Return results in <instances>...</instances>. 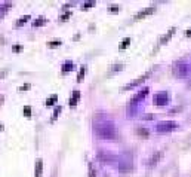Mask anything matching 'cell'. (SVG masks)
Returning <instances> with one entry per match:
<instances>
[{
  "label": "cell",
  "instance_id": "cell-1",
  "mask_svg": "<svg viewBox=\"0 0 191 177\" xmlns=\"http://www.w3.org/2000/svg\"><path fill=\"white\" fill-rule=\"evenodd\" d=\"M93 130H95L96 136L104 138V140H114L117 137V128L114 125V122H111L108 119H101L98 122H95Z\"/></svg>",
  "mask_w": 191,
  "mask_h": 177
},
{
  "label": "cell",
  "instance_id": "cell-2",
  "mask_svg": "<svg viewBox=\"0 0 191 177\" xmlns=\"http://www.w3.org/2000/svg\"><path fill=\"white\" fill-rule=\"evenodd\" d=\"M172 73H173L176 78H179V79L188 78L191 73L190 64L187 63V61H176V63H173V66H172Z\"/></svg>",
  "mask_w": 191,
  "mask_h": 177
},
{
  "label": "cell",
  "instance_id": "cell-3",
  "mask_svg": "<svg viewBox=\"0 0 191 177\" xmlns=\"http://www.w3.org/2000/svg\"><path fill=\"white\" fill-rule=\"evenodd\" d=\"M176 128H178V124L175 121H160L156 125V131L160 134H166V132L175 131Z\"/></svg>",
  "mask_w": 191,
  "mask_h": 177
},
{
  "label": "cell",
  "instance_id": "cell-4",
  "mask_svg": "<svg viewBox=\"0 0 191 177\" xmlns=\"http://www.w3.org/2000/svg\"><path fill=\"white\" fill-rule=\"evenodd\" d=\"M96 158L101 161V162H105V164H111V162H114V161L117 159L116 155H113L111 152H107V150H98Z\"/></svg>",
  "mask_w": 191,
  "mask_h": 177
},
{
  "label": "cell",
  "instance_id": "cell-5",
  "mask_svg": "<svg viewBox=\"0 0 191 177\" xmlns=\"http://www.w3.org/2000/svg\"><path fill=\"white\" fill-rule=\"evenodd\" d=\"M153 100H154V104H157V106H166V104L169 103L170 97H169L168 92L163 91V92H158V94H156Z\"/></svg>",
  "mask_w": 191,
  "mask_h": 177
},
{
  "label": "cell",
  "instance_id": "cell-6",
  "mask_svg": "<svg viewBox=\"0 0 191 177\" xmlns=\"http://www.w3.org/2000/svg\"><path fill=\"white\" fill-rule=\"evenodd\" d=\"M118 170L120 173H129L132 170V159H130V156H123L122 159H120V165H118Z\"/></svg>",
  "mask_w": 191,
  "mask_h": 177
},
{
  "label": "cell",
  "instance_id": "cell-7",
  "mask_svg": "<svg viewBox=\"0 0 191 177\" xmlns=\"http://www.w3.org/2000/svg\"><path fill=\"white\" fill-rule=\"evenodd\" d=\"M147 94H148V88H144V89H141V91L136 94L135 97L132 98V101H130V106H136V103L142 101V100L147 97Z\"/></svg>",
  "mask_w": 191,
  "mask_h": 177
},
{
  "label": "cell",
  "instance_id": "cell-8",
  "mask_svg": "<svg viewBox=\"0 0 191 177\" xmlns=\"http://www.w3.org/2000/svg\"><path fill=\"white\" fill-rule=\"evenodd\" d=\"M42 171H43V161L37 159V162H36V170H34V177H40L42 176Z\"/></svg>",
  "mask_w": 191,
  "mask_h": 177
},
{
  "label": "cell",
  "instance_id": "cell-9",
  "mask_svg": "<svg viewBox=\"0 0 191 177\" xmlns=\"http://www.w3.org/2000/svg\"><path fill=\"white\" fill-rule=\"evenodd\" d=\"M153 12H154V8H148V9H145V11L139 12L138 15H135V19H139V18H142V17H147V15H150V13H153Z\"/></svg>",
  "mask_w": 191,
  "mask_h": 177
},
{
  "label": "cell",
  "instance_id": "cell-10",
  "mask_svg": "<svg viewBox=\"0 0 191 177\" xmlns=\"http://www.w3.org/2000/svg\"><path fill=\"white\" fill-rule=\"evenodd\" d=\"M147 76H148V73H147V74H144V76H142V78H139V79L133 80V82H130V83H129V85H128V86H126V88H124V89H129V88H133V86L139 85V83H141V82H142V80H144V79H145Z\"/></svg>",
  "mask_w": 191,
  "mask_h": 177
},
{
  "label": "cell",
  "instance_id": "cell-11",
  "mask_svg": "<svg viewBox=\"0 0 191 177\" xmlns=\"http://www.w3.org/2000/svg\"><path fill=\"white\" fill-rule=\"evenodd\" d=\"M79 98H80V92L79 91H74L73 92V97L70 98V106L73 107V106H76V103L79 101Z\"/></svg>",
  "mask_w": 191,
  "mask_h": 177
},
{
  "label": "cell",
  "instance_id": "cell-12",
  "mask_svg": "<svg viewBox=\"0 0 191 177\" xmlns=\"http://www.w3.org/2000/svg\"><path fill=\"white\" fill-rule=\"evenodd\" d=\"M74 69V64L71 61H67V63H64L62 66V73H68V72H71Z\"/></svg>",
  "mask_w": 191,
  "mask_h": 177
},
{
  "label": "cell",
  "instance_id": "cell-13",
  "mask_svg": "<svg viewBox=\"0 0 191 177\" xmlns=\"http://www.w3.org/2000/svg\"><path fill=\"white\" fill-rule=\"evenodd\" d=\"M175 31H176V29H175V27H173V29L170 30V31H168V35L164 36L163 39L160 40V42H162V43H166V42H168V40L170 39V37H172V36H173V33H175Z\"/></svg>",
  "mask_w": 191,
  "mask_h": 177
},
{
  "label": "cell",
  "instance_id": "cell-14",
  "mask_svg": "<svg viewBox=\"0 0 191 177\" xmlns=\"http://www.w3.org/2000/svg\"><path fill=\"white\" fill-rule=\"evenodd\" d=\"M84 73H86V66H82V67H80V72H79V76H77V80H79V82H82Z\"/></svg>",
  "mask_w": 191,
  "mask_h": 177
},
{
  "label": "cell",
  "instance_id": "cell-15",
  "mask_svg": "<svg viewBox=\"0 0 191 177\" xmlns=\"http://www.w3.org/2000/svg\"><path fill=\"white\" fill-rule=\"evenodd\" d=\"M129 43H130V37H126V39H124L123 42L120 43V49H126V48H128V45H129Z\"/></svg>",
  "mask_w": 191,
  "mask_h": 177
},
{
  "label": "cell",
  "instance_id": "cell-16",
  "mask_svg": "<svg viewBox=\"0 0 191 177\" xmlns=\"http://www.w3.org/2000/svg\"><path fill=\"white\" fill-rule=\"evenodd\" d=\"M56 100H58V97H56V95H52L51 98H48V100H46V106H52Z\"/></svg>",
  "mask_w": 191,
  "mask_h": 177
},
{
  "label": "cell",
  "instance_id": "cell-17",
  "mask_svg": "<svg viewBox=\"0 0 191 177\" xmlns=\"http://www.w3.org/2000/svg\"><path fill=\"white\" fill-rule=\"evenodd\" d=\"M28 19H30V15H25V17L19 18V21L17 23V25H18V27H19V25H23V24L25 23V21H28Z\"/></svg>",
  "mask_w": 191,
  "mask_h": 177
},
{
  "label": "cell",
  "instance_id": "cell-18",
  "mask_svg": "<svg viewBox=\"0 0 191 177\" xmlns=\"http://www.w3.org/2000/svg\"><path fill=\"white\" fill-rule=\"evenodd\" d=\"M62 109H61V106H58V107L55 109V112H53V116H52V121H55L56 118H58V115H59V112H61Z\"/></svg>",
  "mask_w": 191,
  "mask_h": 177
},
{
  "label": "cell",
  "instance_id": "cell-19",
  "mask_svg": "<svg viewBox=\"0 0 191 177\" xmlns=\"http://www.w3.org/2000/svg\"><path fill=\"white\" fill-rule=\"evenodd\" d=\"M158 158H160V153H156V155H154L151 159H150V165H154V164H156V161H157Z\"/></svg>",
  "mask_w": 191,
  "mask_h": 177
},
{
  "label": "cell",
  "instance_id": "cell-20",
  "mask_svg": "<svg viewBox=\"0 0 191 177\" xmlns=\"http://www.w3.org/2000/svg\"><path fill=\"white\" fill-rule=\"evenodd\" d=\"M43 23H45V18H39V19H36V21L33 23V25L34 27H37V25H42Z\"/></svg>",
  "mask_w": 191,
  "mask_h": 177
},
{
  "label": "cell",
  "instance_id": "cell-21",
  "mask_svg": "<svg viewBox=\"0 0 191 177\" xmlns=\"http://www.w3.org/2000/svg\"><path fill=\"white\" fill-rule=\"evenodd\" d=\"M48 45L51 46V48H56V46H59V45H61V42H58V40H55V42H49Z\"/></svg>",
  "mask_w": 191,
  "mask_h": 177
},
{
  "label": "cell",
  "instance_id": "cell-22",
  "mask_svg": "<svg viewBox=\"0 0 191 177\" xmlns=\"http://www.w3.org/2000/svg\"><path fill=\"white\" fill-rule=\"evenodd\" d=\"M24 115H25V116H27V118H30V115H31V109L28 107H24Z\"/></svg>",
  "mask_w": 191,
  "mask_h": 177
},
{
  "label": "cell",
  "instance_id": "cell-23",
  "mask_svg": "<svg viewBox=\"0 0 191 177\" xmlns=\"http://www.w3.org/2000/svg\"><path fill=\"white\" fill-rule=\"evenodd\" d=\"M28 88H30V85H28V83H25V85H23L21 88H19V91H24V89H28Z\"/></svg>",
  "mask_w": 191,
  "mask_h": 177
},
{
  "label": "cell",
  "instance_id": "cell-24",
  "mask_svg": "<svg viewBox=\"0 0 191 177\" xmlns=\"http://www.w3.org/2000/svg\"><path fill=\"white\" fill-rule=\"evenodd\" d=\"M89 6H93V2H88V3H84L83 8H89Z\"/></svg>",
  "mask_w": 191,
  "mask_h": 177
},
{
  "label": "cell",
  "instance_id": "cell-25",
  "mask_svg": "<svg viewBox=\"0 0 191 177\" xmlns=\"http://www.w3.org/2000/svg\"><path fill=\"white\" fill-rule=\"evenodd\" d=\"M21 49H23V46H13V51L15 52H19Z\"/></svg>",
  "mask_w": 191,
  "mask_h": 177
},
{
  "label": "cell",
  "instance_id": "cell-26",
  "mask_svg": "<svg viewBox=\"0 0 191 177\" xmlns=\"http://www.w3.org/2000/svg\"><path fill=\"white\" fill-rule=\"evenodd\" d=\"M117 6H111V8H110V11H113V12H117Z\"/></svg>",
  "mask_w": 191,
  "mask_h": 177
},
{
  "label": "cell",
  "instance_id": "cell-27",
  "mask_svg": "<svg viewBox=\"0 0 191 177\" xmlns=\"http://www.w3.org/2000/svg\"><path fill=\"white\" fill-rule=\"evenodd\" d=\"M6 73H8V70H5V72H0V78H3Z\"/></svg>",
  "mask_w": 191,
  "mask_h": 177
},
{
  "label": "cell",
  "instance_id": "cell-28",
  "mask_svg": "<svg viewBox=\"0 0 191 177\" xmlns=\"http://www.w3.org/2000/svg\"><path fill=\"white\" fill-rule=\"evenodd\" d=\"M2 128H3V126H2V125H0V130H2Z\"/></svg>",
  "mask_w": 191,
  "mask_h": 177
}]
</instances>
